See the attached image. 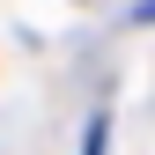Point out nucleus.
Returning a JSON list of instances; mask_svg holds the SVG:
<instances>
[{
	"label": "nucleus",
	"instance_id": "f257e3e1",
	"mask_svg": "<svg viewBox=\"0 0 155 155\" xmlns=\"http://www.w3.org/2000/svg\"><path fill=\"white\" fill-rule=\"evenodd\" d=\"M81 155H111V111H96L81 126Z\"/></svg>",
	"mask_w": 155,
	"mask_h": 155
}]
</instances>
